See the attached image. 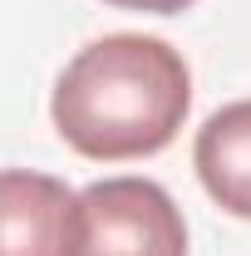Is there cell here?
<instances>
[{
	"instance_id": "277c9868",
	"label": "cell",
	"mask_w": 251,
	"mask_h": 256,
	"mask_svg": "<svg viewBox=\"0 0 251 256\" xmlns=\"http://www.w3.org/2000/svg\"><path fill=\"white\" fill-rule=\"evenodd\" d=\"M192 168L222 212L251 222V98L217 108L197 128Z\"/></svg>"
},
{
	"instance_id": "3957f363",
	"label": "cell",
	"mask_w": 251,
	"mask_h": 256,
	"mask_svg": "<svg viewBox=\"0 0 251 256\" xmlns=\"http://www.w3.org/2000/svg\"><path fill=\"white\" fill-rule=\"evenodd\" d=\"M74 197L50 172L0 168V256H69Z\"/></svg>"
},
{
	"instance_id": "7a4b0ae2",
	"label": "cell",
	"mask_w": 251,
	"mask_h": 256,
	"mask_svg": "<svg viewBox=\"0 0 251 256\" xmlns=\"http://www.w3.org/2000/svg\"><path fill=\"white\" fill-rule=\"evenodd\" d=\"M69 256H188V222L153 178H104L74 197Z\"/></svg>"
},
{
	"instance_id": "6da1fadb",
	"label": "cell",
	"mask_w": 251,
	"mask_h": 256,
	"mask_svg": "<svg viewBox=\"0 0 251 256\" xmlns=\"http://www.w3.org/2000/svg\"><path fill=\"white\" fill-rule=\"evenodd\" d=\"M192 108L188 60L153 34H104L64 64L50 94L60 138L94 162L162 153Z\"/></svg>"
},
{
	"instance_id": "5b68a950",
	"label": "cell",
	"mask_w": 251,
	"mask_h": 256,
	"mask_svg": "<svg viewBox=\"0 0 251 256\" xmlns=\"http://www.w3.org/2000/svg\"><path fill=\"white\" fill-rule=\"evenodd\" d=\"M104 5H118V10H148V15H178V10H188L192 0H104Z\"/></svg>"
}]
</instances>
